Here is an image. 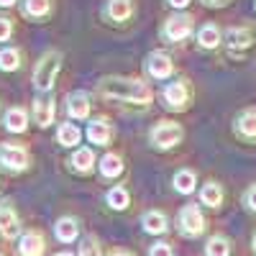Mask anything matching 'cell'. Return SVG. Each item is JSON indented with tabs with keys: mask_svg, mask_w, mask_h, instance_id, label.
I'll list each match as a JSON object with an SVG mask.
<instances>
[{
	"mask_svg": "<svg viewBox=\"0 0 256 256\" xmlns=\"http://www.w3.org/2000/svg\"><path fill=\"white\" fill-rule=\"evenodd\" d=\"M95 95L102 100L131 102L136 108H148L154 102V88L141 77H120V74L100 77L95 82Z\"/></svg>",
	"mask_w": 256,
	"mask_h": 256,
	"instance_id": "obj_1",
	"label": "cell"
},
{
	"mask_svg": "<svg viewBox=\"0 0 256 256\" xmlns=\"http://www.w3.org/2000/svg\"><path fill=\"white\" fill-rule=\"evenodd\" d=\"M62 59H64V54L59 49H46L36 59L31 80H34V90L38 95H49L54 90V82L62 72Z\"/></svg>",
	"mask_w": 256,
	"mask_h": 256,
	"instance_id": "obj_2",
	"label": "cell"
},
{
	"mask_svg": "<svg viewBox=\"0 0 256 256\" xmlns=\"http://www.w3.org/2000/svg\"><path fill=\"white\" fill-rule=\"evenodd\" d=\"M195 100V88L187 77H172L169 82H164L162 88V102L169 113H184L192 108Z\"/></svg>",
	"mask_w": 256,
	"mask_h": 256,
	"instance_id": "obj_3",
	"label": "cell"
},
{
	"mask_svg": "<svg viewBox=\"0 0 256 256\" xmlns=\"http://www.w3.org/2000/svg\"><path fill=\"white\" fill-rule=\"evenodd\" d=\"M195 16L187 10H174L172 16L164 18L162 24V38L169 44H182L190 36H195Z\"/></svg>",
	"mask_w": 256,
	"mask_h": 256,
	"instance_id": "obj_4",
	"label": "cell"
},
{
	"mask_svg": "<svg viewBox=\"0 0 256 256\" xmlns=\"http://www.w3.org/2000/svg\"><path fill=\"white\" fill-rule=\"evenodd\" d=\"M182 138H184V128L177 120H159L148 128V144L156 152H169V148L180 146Z\"/></svg>",
	"mask_w": 256,
	"mask_h": 256,
	"instance_id": "obj_5",
	"label": "cell"
},
{
	"mask_svg": "<svg viewBox=\"0 0 256 256\" xmlns=\"http://www.w3.org/2000/svg\"><path fill=\"white\" fill-rule=\"evenodd\" d=\"M31 166V148L26 144H0V169H6L10 174H24Z\"/></svg>",
	"mask_w": 256,
	"mask_h": 256,
	"instance_id": "obj_6",
	"label": "cell"
},
{
	"mask_svg": "<svg viewBox=\"0 0 256 256\" xmlns=\"http://www.w3.org/2000/svg\"><path fill=\"white\" fill-rule=\"evenodd\" d=\"M256 44V28L244 24V26H230L226 34H223V46L228 52V56L233 59H244L246 52Z\"/></svg>",
	"mask_w": 256,
	"mask_h": 256,
	"instance_id": "obj_7",
	"label": "cell"
},
{
	"mask_svg": "<svg viewBox=\"0 0 256 256\" xmlns=\"http://www.w3.org/2000/svg\"><path fill=\"white\" fill-rule=\"evenodd\" d=\"M205 228H208V220H205V212L200 210V205L190 202V205H184L177 212V230H180V236L198 238V236L205 233Z\"/></svg>",
	"mask_w": 256,
	"mask_h": 256,
	"instance_id": "obj_8",
	"label": "cell"
},
{
	"mask_svg": "<svg viewBox=\"0 0 256 256\" xmlns=\"http://www.w3.org/2000/svg\"><path fill=\"white\" fill-rule=\"evenodd\" d=\"M144 72L148 80H156V82H166L174 77V59L169 56L166 52L162 49H154L148 52L146 59H144Z\"/></svg>",
	"mask_w": 256,
	"mask_h": 256,
	"instance_id": "obj_9",
	"label": "cell"
},
{
	"mask_svg": "<svg viewBox=\"0 0 256 256\" xmlns=\"http://www.w3.org/2000/svg\"><path fill=\"white\" fill-rule=\"evenodd\" d=\"M84 138H88L92 146H110L113 138H116V126L110 118H105V116H98V118H90L88 120V128H84Z\"/></svg>",
	"mask_w": 256,
	"mask_h": 256,
	"instance_id": "obj_10",
	"label": "cell"
},
{
	"mask_svg": "<svg viewBox=\"0 0 256 256\" xmlns=\"http://www.w3.org/2000/svg\"><path fill=\"white\" fill-rule=\"evenodd\" d=\"M67 105V116L72 120H90L92 116V95L90 92H84V90H74L67 95V100H64Z\"/></svg>",
	"mask_w": 256,
	"mask_h": 256,
	"instance_id": "obj_11",
	"label": "cell"
},
{
	"mask_svg": "<svg viewBox=\"0 0 256 256\" xmlns=\"http://www.w3.org/2000/svg\"><path fill=\"white\" fill-rule=\"evenodd\" d=\"M70 169L74 174H82V177H88L95 172V166H98V156H95V148L92 146H77L74 152L70 154L67 159Z\"/></svg>",
	"mask_w": 256,
	"mask_h": 256,
	"instance_id": "obj_12",
	"label": "cell"
},
{
	"mask_svg": "<svg viewBox=\"0 0 256 256\" xmlns=\"http://www.w3.org/2000/svg\"><path fill=\"white\" fill-rule=\"evenodd\" d=\"M233 134L244 144H256V105L244 108L233 120Z\"/></svg>",
	"mask_w": 256,
	"mask_h": 256,
	"instance_id": "obj_13",
	"label": "cell"
},
{
	"mask_svg": "<svg viewBox=\"0 0 256 256\" xmlns=\"http://www.w3.org/2000/svg\"><path fill=\"white\" fill-rule=\"evenodd\" d=\"M20 233V218H18V210L16 205L6 198L0 200V236L6 241H13Z\"/></svg>",
	"mask_w": 256,
	"mask_h": 256,
	"instance_id": "obj_14",
	"label": "cell"
},
{
	"mask_svg": "<svg viewBox=\"0 0 256 256\" xmlns=\"http://www.w3.org/2000/svg\"><path fill=\"white\" fill-rule=\"evenodd\" d=\"M136 13V0H105L102 18L110 24H126Z\"/></svg>",
	"mask_w": 256,
	"mask_h": 256,
	"instance_id": "obj_15",
	"label": "cell"
},
{
	"mask_svg": "<svg viewBox=\"0 0 256 256\" xmlns=\"http://www.w3.org/2000/svg\"><path fill=\"white\" fill-rule=\"evenodd\" d=\"M54 116H56V105L52 95H38L31 102V118L38 128H49L54 123Z\"/></svg>",
	"mask_w": 256,
	"mask_h": 256,
	"instance_id": "obj_16",
	"label": "cell"
},
{
	"mask_svg": "<svg viewBox=\"0 0 256 256\" xmlns=\"http://www.w3.org/2000/svg\"><path fill=\"white\" fill-rule=\"evenodd\" d=\"M46 241L41 230H26L18 236V256H44Z\"/></svg>",
	"mask_w": 256,
	"mask_h": 256,
	"instance_id": "obj_17",
	"label": "cell"
},
{
	"mask_svg": "<svg viewBox=\"0 0 256 256\" xmlns=\"http://www.w3.org/2000/svg\"><path fill=\"white\" fill-rule=\"evenodd\" d=\"M20 13L28 20L44 24L54 16V0H20Z\"/></svg>",
	"mask_w": 256,
	"mask_h": 256,
	"instance_id": "obj_18",
	"label": "cell"
},
{
	"mask_svg": "<svg viewBox=\"0 0 256 256\" xmlns=\"http://www.w3.org/2000/svg\"><path fill=\"white\" fill-rule=\"evenodd\" d=\"M28 123H31V113L24 108V105H13V108L6 110L3 116V126L8 134H26L28 131Z\"/></svg>",
	"mask_w": 256,
	"mask_h": 256,
	"instance_id": "obj_19",
	"label": "cell"
},
{
	"mask_svg": "<svg viewBox=\"0 0 256 256\" xmlns=\"http://www.w3.org/2000/svg\"><path fill=\"white\" fill-rule=\"evenodd\" d=\"M195 41H198L200 49L212 52V49H218V46L223 44V34H220V28L212 24V20H208V24H202V26L195 31Z\"/></svg>",
	"mask_w": 256,
	"mask_h": 256,
	"instance_id": "obj_20",
	"label": "cell"
},
{
	"mask_svg": "<svg viewBox=\"0 0 256 256\" xmlns=\"http://www.w3.org/2000/svg\"><path fill=\"white\" fill-rule=\"evenodd\" d=\"M98 172L102 180H118L123 172H126V164H123V156L116 154V152H108L98 159Z\"/></svg>",
	"mask_w": 256,
	"mask_h": 256,
	"instance_id": "obj_21",
	"label": "cell"
},
{
	"mask_svg": "<svg viewBox=\"0 0 256 256\" xmlns=\"http://www.w3.org/2000/svg\"><path fill=\"white\" fill-rule=\"evenodd\" d=\"M82 138H84V134H82V128L77 123H59L56 126V144L59 146L74 152V148L82 144Z\"/></svg>",
	"mask_w": 256,
	"mask_h": 256,
	"instance_id": "obj_22",
	"label": "cell"
},
{
	"mask_svg": "<svg viewBox=\"0 0 256 256\" xmlns=\"http://www.w3.org/2000/svg\"><path fill=\"white\" fill-rule=\"evenodd\" d=\"M141 226L146 233H152V236H164L169 230V218L164 210H146L144 218H141Z\"/></svg>",
	"mask_w": 256,
	"mask_h": 256,
	"instance_id": "obj_23",
	"label": "cell"
},
{
	"mask_svg": "<svg viewBox=\"0 0 256 256\" xmlns=\"http://www.w3.org/2000/svg\"><path fill=\"white\" fill-rule=\"evenodd\" d=\"M54 236H56V241H62V244L77 241V236H80V220L72 218V216H62V218L54 223Z\"/></svg>",
	"mask_w": 256,
	"mask_h": 256,
	"instance_id": "obj_24",
	"label": "cell"
},
{
	"mask_svg": "<svg viewBox=\"0 0 256 256\" xmlns=\"http://www.w3.org/2000/svg\"><path fill=\"white\" fill-rule=\"evenodd\" d=\"M223 198H226V192H223V187L216 180H210V182H205L200 187V202L205 208H220L223 205Z\"/></svg>",
	"mask_w": 256,
	"mask_h": 256,
	"instance_id": "obj_25",
	"label": "cell"
},
{
	"mask_svg": "<svg viewBox=\"0 0 256 256\" xmlns=\"http://www.w3.org/2000/svg\"><path fill=\"white\" fill-rule=\"evenodd\" d=\"M172 184H174V190L180 192V195H192V192L198 190V174H195V169H180V172H174Z\"/></svg>",
	"mask_w": 256,
	"mask_h": 256,
	"instance_id": "obj_26",
	"label": "cell"
},
{
	"mask_svg": "<svg viewBox=\"0 0 256 256\" xmlns=\"http://www.w3.org/2000/svg\"><path fill=\"white\" fill-rule=\"evenodd\" d=\"M105 205H108L110 210H128V205H131V195H128V190L116 184L110 187L108 192H105Z\"/></svg>",
	"mask_w": 256,
	"mask_h": 256,
	"instance_id": "obj_27",
	"label": "cell"
},
{
	"mask_svg": "<svg viewBox=\"0 0 256 256\" xmlns=\"http://www.w3.org/2000/svg\"><path fill=\"white\" fill-rule=\"evenodd\" d=\"M24 64V52L16 46H6L0 49V72H16Z\"/></svg>",
	"mask_w": 256,
	"mask_h": 256,
	"instance_id": "obj_28",
	"label": "cell"
},
{
	"mask_svg": "<svg viewBox=\"0 0 256 256\" xmlns=\"http://www.w3.org/2000/svg\"><path fill=\"white\" fill-rule=\"evenodd\" d=\"M205 256H230V241L226 236H212L205 244Z\"/></svg>",
	"mask_w": 256,
	"mask_h": 256,
	"instance_id": "obj_29",
	"label": "cell"
},
{
	"mask_svg": "<svg viewBox=\"0 0 256 256\" xmlns=\"http://www.w3.org/2000/svg\"><path fill=\"white\" fill-rule=\"evenodd\" d=\"M80 256H102L100 251V241L95 236H84L80 244Z\"/></svg>",
	"mask_w": 256,
	"mask_h": 256,
	"instance_id": "obj_30",
	"label": "cell"
},
{
	"mask_svg": "<svg viewBox=\"0 0 256 256\" xmlns=\"http://www.w3.org/2000/svg\"><path fill=\"white\" fill-rule=\"evenodd\" d=\"M10 36H13V20L6 18V16H0V44L10 41Z\"/></svg>",
	"mask_w": 256,
	"mask_h": 256,
	"instance_id": "obj_31",
	"label": "cell"
},
{
	"mask_svg": "<svg viewBox=\"0 0 256 256\" xmlns=\"http://www.w3.org/2000/svg\"><path fill=\"white\" fill-rule=\"evenodd\" d=\"M148 256H174V254H172V246L166 241H156V244L148 246Z\"/></svg>",
	"mask_w": 256,
	"mask_h": 256,
	"instance_id": "obj_32",
	"label": "cell"
},
{
	"mask_svg": "<svg viewBox=\"0 0 256 256\" xmlns=\"http://www.w3.org/2000/svg\"><path fill=\"white\" fill-rule=\"evenodd\" d=\"M244 208H246L248 212H256V182L244 192Z\"/></svg>",
	"mask_w": 256,
	"mask_h": 256,
	"instance_id": "obj_33",
	"label": "cell"
},
{
	"mask_svg": "<svg viewBox=\"0 0 256 256\" xmlns=\"http://www.w3.org/2000/svg\"><path fill=\"white\" fill-rule=\"evenodd\" d=\"M202 6H208V8H223V6H228L230 0H200Z\"/></svg>",
	"mask_w": 256,
	"mask_h": 256,
	"instance_id": "obj_34",
	"label": "cell"
},
{
	"mask_svg": "<svg viewBox=\"0 0 256 256\" xmlns=\"http://www.w3.org/2000/svg\"><path fill=\"white\" fill-rule=\"evenodd\" d=\"M166 3L172 6L174 10H184V8H187V6L192 3V0H166Z\"/></svg>",
	"mask_w": 256,
	"mask_h": 256,
	"instance_id": "obj_35",
	"label": "cell"
},
{
	"mask_svg": "<svg viewBox=\"0 0 256 256\" xmlns=\"http://www.w3.org/2000/svg\"><path fill=\"white\" fill-rule=\"evenodd\" d=\"M108 256H134V254H131V251H126V248H113Z\"/></svg>",
	"mask_w": 256,
	"mask_h": 256,
	"instance_id": "obj_36",
	"label": "cell"
},
{
	"mask_svg": "<svg viewBox=\"0 0 256 256\" xmlns=\"http://www.w3.org/2000/svg\"><path fill=\"white\" fill-rule=\"evenodd\" d=\"M16 3H20V0H0V8H13Z\"/></svg>",
	"mask_w": 256,
	"mask_h": 256,
	"instance_id": "obj_37",
	"label": "cell"
},
{
	"mask_svg": "<svg viewBox=\"0 0 256 256\" xmlns=\"http://www.w3.org/2000/svg\"><path fill=\"white\" fill-rule=\"evenodd\" d=\"M54 256H74V254H70V251H59V254H54Z\"/></svg>",
	"mask_w": 256,
	"mask_h": 256,
	"instance_id": "obj_38",
	"label": "cell"
},
{
	"mask_svg": "<svg viewBox=\"0 0 256 256\" xmlns=\"http://www.w3.org/2000/svg\"><path fill=\"white\" fill-rule=\"evenodd\" d=\"M251 246H254V251H256V233H254V241H251Z\"/></svg>",
	"mask_w": 256,
	"mask_h": 256,
	"instance_id": "obj_39",
	"label": "cell"
},
{
	"mask_svg": "<svg viewBox=\"0 0 256 256\" xmlns=\"http://www.w3.org/2000/svg\"><path fill=\"white\" fill-rule=\"evenodd\" d=\"M254 8H256V3H254Z\"/></svg>",
	"mask_w": 256,
	"mask_h": 256,
	"instance_id": "obj_40",
	"label": "cell"
},
{
	"mask_svg": "<svg viewBox=\"0 0 256 256\" xmlns=\"http://www.w3.org/2000/svg\"><path fill=\"white\" fill-rule=\"evenodd\" d=\"M0 256H3V254H0Z\"/></svg>",
	"mask_w": 256,
	"mask_h": 256,
	"instance_id": "obj_41",
	"label": "cell"
}]
</instances>
